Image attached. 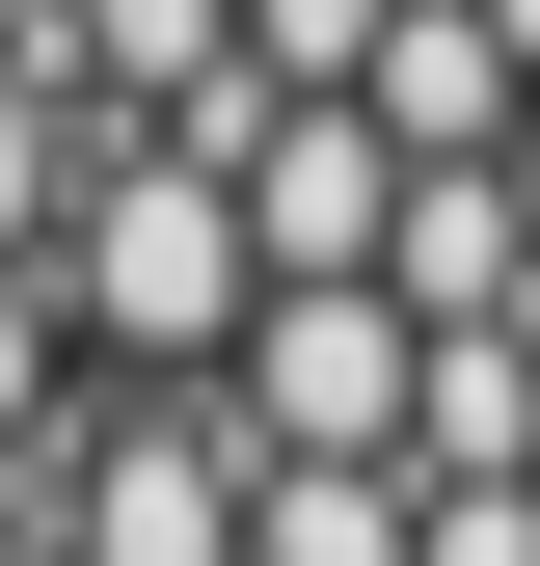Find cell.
<instances>
[{
  "instance_id": "cell-4",
  "label": "cell",
  "mask_w": 540,
  "mask_h": 566,
  "mask_svg": "<svg viewBox=\"0 0 540 566\" xmlns=\"http://www.w3.org/2000/svg\"><path fill=\"white\" fill-rule=\"evenodd\" d=\"M217 432L243 459H405V432H433V324H405V297H270L243 378H217Z\"/></svg>"
},
{
  "instance_id": "cell-1",
  "label": "cell",
  "mask_w": 540,
  "mask_h": 566,
  "mask_svg": "<svg viewBox=\"0 0 540 566\" xmlns=\"http://www.w3.org/2000/svg\"><path fill=\"white\" fill-rule=\"evenodd\" d=\"M54 324H82V378H135V405H217V378H243V324H270L243 189L189 163V135H108L82 217H54Z\"/></svg>"
},
{
  "instance_id": "cell-9",
  "label": "cell",
  "mask_w": 540,
  "mask_h": 566,
  "mask_svg": "<svg viewBox=\"0 0 540 566\" xmlns=\"http://www.w3.org/2000/svg\"><path fill=\"white\" fill-rule=\"evenodd\" d=\"M82 324H54V270H0V485H54V459H82Z\"/></svg>"
},
{
  "instance_id": "cell-5",
  "label": "cell",
  "mask_w": 540,
  "mask_h": 566,
  "mask_svg": "<svg viewBox=\"0 0 540 566\" xmlns=\"http://www.w3.org/2000/svg\"><path fill=\"white\" fill-rule=\"evenodd\" d=\"M352 108L405 135V163H513V135H540V54H513V0H405Z\"/></svg>"
},
{
  "instance_id": "cell-3",
  "label": "cell",
  "mask_w": 540,
  "mask_h": 566,
  "mask_svg": "<svg viewBox=\"0 0 540 566\" xmlns=\"http://www.w3.org/2000/svg\"><path fill=\"white\" fill-rule=\"evenodd\" d=\"M243 513H270V459L217 432V405H82V459H54V566H243Z\"/></svg>"
},
{
  "instance_id": "cell-7",
  "label": "cell",
  "mask_w": 540,
  "mask_h": 566,
  "mask_svg": "<svg viewBox=\"0 0 540 566\" xmlns=\"http://www.w3.org/2000/svg\"><path fill=\"white\" fill-rule=\"evenodd\" d=\"M243 566H433V485H405V459H270Z\"/></svg>"
},
{
  "instance_id": "cell-10",
  "label": "cell",
  "mask_w": 540,
  "mask_h": 566,
  "mask_svg": "<svg viewBox=\"0 0 540 566\" xmlns=\"http://www.w3.org/2000/svg\"><path fill=\"white\" fill-rule=\"evenodd\" d=\"M378 28H405V0H243V82H298V108H352V82H378Z\"/></svg>"
},
{
  "instance_id": "cell-11",
  "label": "cell",
  "mask_w": 540,
  "mask_h": 566,
  "mask_svg": "<svg viewBox=\"0 0 540 566\" xmlns=\"http://www.w3.org/2000/svg\"><path fill=\"white\" fill-rule=\"evenodd\" d=\"M0 566H54V485H0Z\"/></svg>"
},
{
  "instance_id": "cell-8",
  "label": "cell",
  "mask_w": 540,
  "mask_h": 566,
  "mask_svg": "<svg viewBox=\"0 0 540 566\" xmlns=\"http://www.w3.org/2000/svg\"><path fill=\"white\" fill-rule=\"evenodd\" d=\"M82 163H108V108L54 82V54H0V270H54V217H82Z\"/></svg>"
},
{
  "instance_id": "cell-2",
  "label": "cell",
  "mask_w": 540,
  "mask_h": 566,
  "mask_svg": "<svg viewBox=\"0 0 540 566\" xmlns=\"http://www.w3.org/2000/svg\"><path fill=\"white\" fill-rule=\"evenodd\" d=\"M189 163L243 189L270 297H378V270H405V135H378V108H298V82H217V108H189Z\"/></svg>"
},
{
  "instance_id": "cell-12",
  "label": "cell",
  "mask_w": 540,
  "mask_h": 566,
  "mask_svg": "<svg viewBox=\"0 0 540 566\" xmlns=\"http://www.w3.org/2000/svg\"><path fill=\"white\" fill-rule=\"evenodd\" d=\"M0 54H54V0H0Z\"/></svg>"
},
{
  "instance_id": "cell-6",
  "label": "cell",
  "mask_w": 540,
  "mask_h": 566,
  "mask_svg": "<svg viewBox=\"0 0 540 566\" xmlns=\"http://www.w3.org/2000/svg\"><path fill=\"white\" fill-rule=\"evenodd\" d=\"M54 82H82L108 135H189L243 82V0H54Z\"/></svg>"
}]
</instances>
